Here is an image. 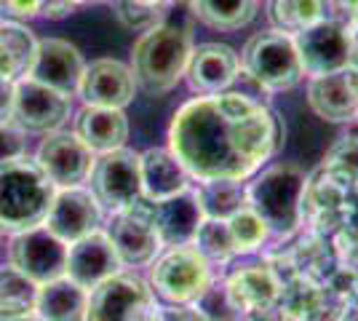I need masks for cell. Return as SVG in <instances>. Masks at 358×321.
I'll use <instances>...</instances> for the list:
<instances>
[{
	"label": "cell",
	"instance_id": "74e56055",
	"mask_svg": "<svg viewBox=\"0 0 358 321\" xmlns=\"http://www.w3.org/2000/svg\"><path fill=\"white\" fill-rule=\"evenodd\" d=\"M45 0H0L3 11L14 19H32V16L43 14Z\"/></svg>",
	"mask_w": 358,
	"mask_h": 321
},
{
	"label": "cell",
	"instance_id": "7bdbcfd3",
	"mask_svg": "<svg viewBox=\"0 0 358 321\" xmlns=\"http://www.w3.org/2000/svg\"><path fill=\"white\" fill-rule=\"evenodd\" d=\"M11 321H41L35 313H30V316H22V319H11Z\"/></svg>",
	"mask_w": 358,
	"mask_h": 321
},
{
	"label": "cell",
	"instance_id": "7c38bea8",
	"mask_svg": "<svg viewBox=\"0 0 358 321\" xmlns=\"http://www.w3.org/2000/svg\"><path fill=\"white\" fill-rule=\"evenodd\" d=\"M294 46H297L299 64H302L305 76L315 78L337 73L350 64V51H353L350 27H345L340 22L321 19L313 27L294 35Z\"/></svg>",
	"mask_w": 358,
	"mask_h": 321
},
{
	"label": "cell",
	"instance_id": "44dd1931",
	"mask_svg": "<svg viewBox=\"0 0 358 321\" xmlns=\"http://www.w3.org/2000/svg\"><path fill=\"white\" fill-rule=\"evenodd\" d=\"M201 222L203 212L198 206L195 187L166 201H152V228L161 238V246L193 244Z\"/></svg>",
	"mask_w": 358,
	"mask_h": 321
},
{
	"label": "cell",
	"instance_id": "4fadbf2b",
	"mask_svg": "<svg viewBox=\"0 0 358 321\" xmlns=\"http://www.w3.org/2000/svg\"><path fill=\"white\" fill-rule=\"evenodd\" d=\"M38 166L45 171V177L59 187H80L89 180L91 166H94V153L78 139V134H64V131H51L38 148L35 155Z\"/></svg>",
	"mask_w": 358,
	"mask_h": 321
},
{
	"label": "cell",
	"instance_id": "7a4b0ae2",
	"mask_svg": "<svg viewBox=\"0 0 358 321\" xmlns=\"http://www.w3.org/2000/svg\"><path fill=\"white\" fill-rule=\"evenodd\" d=\"M308 174L297 164H273L259 169L246 185V206L265 225L270 236L292 238L302 228V196Z\"/></svg>",
	"mask_w": 358,
	"mask_h": 321
},
{
	"label": "cell",
	"instance_id": "e575fe53",
	"mask_svg": "<svg viewBox=\"0 0 358 321\" xmlns=\"http://www.w3.org/2000/svg\"><path fill=\"white\" fill-rule=\"evenodd\" d=\"M166 8H150V6H139L131 0H115V14H118L120 24L136 32H148L161 24Z\"/></svg>",
	"mask_w": 358,
	"mask_h": 321
},
{
	"label": "cell",
	"instance_id": "b9f144b4",
	"mask_svg": "<svg viewBox=\"0 0 358 321\" xmlns=\"http://www.w3.org/2000/svg\"><path fill=\"white\" fill-rule=\"evenodd\" d=\"M131 3H139V6H150V8H166L169 0H131Z\"/></svg>",
	"mask_w": 358,
	"mask_h": 321
},
{
	"label": "cell",
	"instance_id": "f546056e",
	"mask_svg": "<svg viewBox=\"0 0 358 321\" xmlns=\"http://www.w3.org/2000/svg\"><path fill=\"white\" fill-rule=\"evenodd\" d=\"M35 294L38 287L30 278L8 268H0V321L22 319L35 311Z\"/></svg>",
	"mask_w": 358,
	"mask_h": 321
},
{
	"label": "cell",
	"instance_id": "836d02e7",
	"mask_svg": "<svg viewBox=\"0 0 358 321\" xmlns=\"http://www.w3.org/2000/svg\"><path fill=\"white\" fill-rule=\"evenodd\" d=\"M193 306L206 316V321H243L246 319L238 308L233 306V300L227 297L222 281H211V287L195 300Z\"/></svg>",
	"mask_w": 358,
	"mask_h": 321
},
{
	"label": "cell",
	"instance_id": "30bf717a",
	"mask_svg": "<svg viewBox=\"0 0 358 321\" xmlns=\"http://www.w3.org/2000/svg\"><path fill=\"white\" fill-rule=\"evenodd\" d=\"M105 233L123 265H150L164 249L158 233L152 228V201H148L145 196L134 206L110 214Z\"/></svg>",
	"mask_w": 358,
	"mask_h": 321
},
{
	"label": "cell",
	"instance_id": "4316f807",
	"mask_svg": "<svg viewBox=\"0 0 358 321\" xmlns=\"http://www.w3.org/2000/svg\"><path fill=\"white\" fill-rule=\"evenodd\" d=\"M198 206L206 220H230L246 206V183L238 180H206L195 187Z\"/></svg>",
	"mask_w": 358,
	"mask_h": 321
},
{
	"label": "cell",
	"instance_id": "7402d4cb",
	"mask_svg": "<svg viewBox=\"0 0 358 321\" xmlns=\"http://www.w3.org/2000/svg\"><path fill=\"white\" fill-rule=\"evenodd\" d=\"M75 134L94 155L110 153L126 145L129 118L123 110H115V107L86 105L75 118Z\"/></svg>",
	"mask_w": 358,
	"mask_h": 321
},
{
	"label": "cell",
	"instance_id": "6da1fadb",
	"mask_svg": "<svg viewBox=\"0 0 358 321\" xmlns=\"http://www.w3.org/2000/svg\"><path fill=\"white\" fill-rule=\"evenodd\" d=\"M281 142L284 126L268 102L233 89L185 102L169 126V150L198 183H246Z\"/></svg>",
	"mask_w": 358,
	"mask_h": 321
},
{
	"label": "cell",
	"instance_id": "9a60e30c",
	"mask_svg": "<svg viewBox=\"0 0 358 321\" xmlns=\"http://www.w3.org/2000/svg\"><path fill=\"white\" fill-rule=\"evenodd\" d=\"M224 292L233 300L243 316L249 313H262V311H275L278 294L284 278L275 273V268L265 262H246L222 278Z\"/></svg>",
	"mask_w": 358,
	"mask_h": 321
},
{
	"label": "cell",
	"instance_id": "d6986e66",
	"mask_svg": "<svg viewBox=\"0 0 358 321\" xmlns=\"http://www.w3.org/2000/svg\"><path fill=\"white\" fill-rule=\"evenodd\" d=\"M83 70H86V62L70 41H62V38L38 41V54L30 67V78H35L38 83L73 97L80 86Z\"/></svg>",
	"mask_w": 358,
	"mask_h": 321
},
{
	"label": "cell",
	"instance_id": "f1b7e54d",
	"mask_svg": "<svg viewBox=\"0 0 358 321\" xmlns=\"http://www.w3.org/2000/svg\"><path fill=\"white\" fill-rule=\"evenodd\" d=\"M268 16L273 30L294 38L324 19V3L321 0H270Z\"/></svg>",
	"mask_w": 358,
	"mask_h": 321
},
{
	"label": "cell",
	"instance_id": "bcb514c9",
	"mask_svg": "<svg viewBox=\"0 0 358 321\" xmlns=\"http://www.w3.org/2000/svg\"><path fill=\"white\" fill-rule=\"evenodd\" d=\"M80 3H105V0H80Z\"/></svg>",
	"mask_w": 358,
	"mask_h": 321
},
{
	"label": "cell",
	"instance_id": "5b68a950",
	"mask_svg": "<svg viewBox=\"0 0 358 321\" xmlns=\"http://www.w3.org/2000/svg\"><path fill=\"white\" fill-rule=\"evenodd\" d=\"M214 265L193 244L166 246L150 268V290L166 306H193L211 287Z\"/></svg>",
	"mask_w": 358,
	"mask_h": 321
},
{
	"label": "cell",
	"instance_id": "d590c367",
	"mask_svg": "<svg viewBox=\"0 0 358 321\" xmlns=\"http://www.w3.org/2000/svg\"><path fill=\"white\" fill-rule=\"evenodd\" d=\"M22 155H27V139H24V131H22L14 121L0 123V164L14 161V158H22Z\"/></svg>",
	"mask_w": 358,
	"mask_h": 321
},
{
	"label": "cell",
	"instance_id": "8d00e7d4",
	"mask_svg": "<svg viewBox=\"0 0 358 321\" xmlns=\"http://www.w3.org/2000/svg\"><path fill=\"white\" fill-rule=\"evenodd\" d=\"M321 3H324V19H329V22H340V24H345V27L353 24L358 0H321Z\"/></svg>",
	"mask_w": 358,
	"mask_h": 321
},
{
	"label": "cell",
	"instance_id": "60d3db41",
	"mask_svg": "<svg viewBox=\"0 0 358 321\" xmlns=\"http://www.w3.org/2000/svg\"><path fill=\"white\" fill-rule=\"evenodd\" d=\"M350 41H353V51H350V67L358 70V27H350Z\"/></svg>",
	"mask_w": 358,
	"mask_h": 321
},
{
	"label": "cell",
	"instance_id": "d4e9b609",
	"mask_svg": "<svg viewBox=\"0 0 358 321\" xmlns=\"http://www.w3.org/2000/svg\"><path fill=\"white\" fill-rule=\"evenodd\" d=\"M89 290L78 287L67 276L38 287L35 294V316L41 321H86Z\"/></svg>",
	"mask_w": 358,
	"mask_h": 321
},
{
	"label": "cell",
	"instance_id": "f35d334b",
	"mask_svg": "<svg viewBox=\"0 0 358 321\" xmlns=\"http://www.w3.org/2000/svg\"><path fill=\"white\" fill-rule=\"evenodd\" d=\"M158 321H206L195 306H164L158 308Z\"/></svg>",
	"mask_w": 358,
	"mask_h": 321
},
{
	"label": "cell",
	"instance_id": "f6af8a7d",
	"mask_svg": "<svg viewBox=\"0 0 358 321\" xmlns=\"http://www.w3.org/2000/svg\"><path fill=\"white\" fill-rule=\"evenodd\" d=\"M350 27H358V8H356V16H353V24Z\"/></svg>",
	"mask_w": 358,
	"mask_h": 321
},
{
	"label": "cell",
	"instance_id": "484cf974",
	"mask_svg": "<svg viewBox=\"0 0 358 321\" xmlns=\"http://www.w3.org/2000/svg\"><path fill=\"white\" fill-rule=\"evenodd\" d=\"M38 54V41L19 22H0V78L19 80L30 76Z\"/></svg>",
	"mask_w": 358,
	"mask_h": 321
},
{
	"label": "cell",
	"instance_id": "d6a6232c",
	"mask_svg": "<svg viewBox=\"0 0 358 321\" xmlns=\"http://www.w3.org/2000/svg\"><path fill=\"white\" fill-rule=\"evenodd\" d=\"M227 230H230V238H233V246H236V255L259 252L270 238L268 225L249 206H243L241 212H236L227 220Z\"/></svg>",
	"mask_w": 358,
	"mask_h": 321
},
{
	"label": "cell",
	"instance_id": "4dcf8cb0",
	"mask_svg": "<svg viewBox=\"0 0 358 321\" xmlns=\"http://www.w3.org/2000/svg\"><path fill=\"white\" fill-rule=\"evenodd\" d=\"M318 171L329 177L331 183H337L345 190L358 187V137L348 134L340 142H334L324 155Z\"/></svg>",
	"mask_w": 358,
	"mask_h": 321
},
{
	"label": "cell",
	"instance_id": "ba28073f",
	"mask_svg": "<svg viewBox=\"0 0 358 321\" xmlns=\"http://www.w3.org/2000/svg\"><path fill=\"white\" fill-rule=\"evenodd\" d=\"M91 196L110 214L123 212L142 199V171L139 153L118 148L102 153L91 166Z\"/></svg>",
	"mask_w": 358,
	"mask_h": 321
},
{
	"label": "cell",
	"instance_id": "ee69618b",
	"mask_svg": "<svg viewBox=\"0 0 358 321\" xmlns=\"http://www.w3.org/2000/svg\"><path fill=\"white\" fill-rule=\"evenodd\" d=\"M169 3H185V6H190L193 0H169Z\"/></svg>",
	"mask_w": 358,
	"mask_h": 321
},
{
	"label": "cell",
	"instance_id": "2e32d148",
	"mask_svg": "<svg viewBox=\"0 0 358 321\" xmlns=\"http://www.w3.org/2000/svg\"><path fill=\"white\" fill-rule=\"evenodd\" d=\"M308 105L329 123H350L358 118V70L343 67L337 73L308 80Z\"/></svg>",
	"mask_w": 358,
	"mask_h": 321
},
{
	"label": "cell",
	"instance_id": "277c9868",
	"mask_svg": "<svg viewBox=\"0 0 358 321\" xmlns=\"http://www.w3.org/2000/svg\"><path fill=\"white\" fill-rule=\"evenodd\" d=\"M193 51V30L174 22H164L152 30L142 32L131 54V73L136 86L148 94H166L177 86Z\"/></svg>",
	"mask_w": 358,
	"mask_h": 321
},
{
	"label": "cell",
	"instance_id": "5bb4252c",
	"mask_svg": "<svg viewBox=\"0 0 358 321\" xmlns=\"http://www.w3.org/2000/svg\"><path fill=\"white\" fill-rule=\"evenodd\" d=\"M102 222V206L86 187H59L51 201V209L45 217V228L51 230L59 241L75 244L83 236L99 230Z\"/></svg>",
	"mask_w": 358,
	"mask_h": 321
},
{
	"label": "cell",
	"instance_id": "603a6c76",
	"mask_svg": "<svg viewBox=\"0 0 358 321\" xmlns=\"http://www.w3.org/2000/svg\"><path fill=\"white\" fill-rule=\"evenodd\" d=\"M139 171H142V196L148 201H166L190 190V174L185 166L164 148H150L139 153Z\"/></svg>",
	"mask_w": 358,
	"mask_h": 321
},
{
	"label": "cell",
	"instance_id": "1f68e13d",
	"mask_svg": "<svg viewBox=\"0 0 358 321\" xmlns=\"http://www.w3.org/2000/svg\"><path fill=\"white\" fill-rule=\"evenodd\" d=\"M193 246L211 262V265H227L236 255V246L227 230V220H206L198 225V233L193 238Z\"/></svg>",
	"mask_w": 358,
	"mask_h": 321
},
{
	"label": "cell",
	"instance_id": "ab89813d",
	"mask_svg": "<svg viewBox=\"0 0 358 321\" xmlns=\"http://www.w3.org/2000/svg\"><path fill=\"white\" fill-rule=\"evenodd\" d=\"M14 92L16 80L0 78V123H8L14 115Z\"/></svg>",
	"mask_w": 358,
	"mask_h": 321
},
{
	"label": "cell",
	"instance_id": "3957f363",
	"mask_svg": "<svg viewBox=\"0 0 358 321\" xmlns=\"http://www.w3.org/2000/svg\"><path fill=\"white\" fill-rule=\"evenodd\" d=\"M57 185L27 155L0 164V230L22 233L43 225Z\"/></svg>",
	"mask_w": 358,
	"mask_h": 321
},
{
	"label": "cell",
	"instance_id": "cb8c5ba5",
	"mask_svg": "<svg viewBox=\"0 0 358 321\" xmlns=\"http://www.w3.org/2000/svg\"><path fill=\"white\" fill-rule=\"evenodd\" d=\"M275 313L281 321H324V316L329 313V297L324 284L302 273L284 278Z\"/></svg>",
	"mask_w": 358,
	"mask_h": 321
},
{
	"label": "cell",
	"instance_id": "ffe728a7",
	"mask_svg": "<svg viewBox=\"0 0 358 321\" xmlns=\"http://www.w3.org/2000/svg\"><path fill=\"white\" fill-rule=\"evenodd\" d=\"M238 73L241 57L236 54V48L227 46V43H201V46H193L187 70H185L190 89L198 92L201 97L233 89Z\"/></svg>",
	"mask_w": 358,
	"mask_h": 321
},
{
	"label": "cell",
	"instance_id": "8992f818",
	"mask_svg": "<svg viewBox=\"0 0 358 321\" xmlns=\"http://www.w3.org/2000/svg\"><path fill=\"white\" fill-rule=\"evenodd\" d=\"M241 70L262 92H284L302 80V64L294 38L278 30L257 32L241 51Z\"/></svg>",
	"mask_w": 358,
	"mask_h": 321
},
{
	"label": "cell",
	"instance_id": "83f0119b",
	"mask_svg": "<svg viewBox=\"0 0 358 321\" xmlns=\"http://www.w3.org/2000/svg\"><path fill=\"white\" fill-rule=\"evenodd\" d=\"M190 8L198 22L214 30H241L254 22L259 0H193Z\"/></svg>",
	"mask_w": 358,
	"mask_h": 321
},
{
	"label": "cell",
	"instance_id": "8fae6325",
	"mask_svg": "<svg viewBox=\"0 0 358 321\" xmlns=\"http://www.w3.org/2000/svg\"><path fill=\"white\" fill-rule=\"evenodd\" d=\"M73 102L62 92H54L35 78L24 76L16 80L14 115L11 121L27 134H51L70 118Z\"/></svg>",
	"mask_w": 358,
	"mask_h": 321
},
{
	"label": "cell",
	"instance_id": "ac0fdd59",
	"mask_svg": "<svg viewBox=\"0 0 358 321\" xmlns=\"http://www.w3.org/2000/svg\"><path fill=\"white\" fill-rule=\"evenodd\" d=\"M78 94L91 107H115L123 110L134 102L136 80L131 67L118 59H94L86 64Z\"/></svg>",
	"mask_w": 358,
	"mask_h": 321
},
{
	"label": "cell",
	"instance_id": "9c48e42d",
	"mask_svg": "<svg viewBox=\"0 0 358 321\" xmlns=\"http://www.w3.org/2000/svg\"><path fill=\"white\" fill-rule=\"evenodd\" d=\"M67 249L70 244L59 241L45 225L14 233L8 244V265L30 278L35 287L57 281L67 268Z\"/></svg>",
	"mask_w": 358,
	"mask_h": 321
},
{
	"label": "cell",
	"instance_id": "52a82bcc",
	"mask_svg": "<svg viewBox=\"0 0 358 321\" xmlns=\"http://www.w3.org/2000/svg\"><path fill=\"white\" fill-rule=\"evenodd\" d=\"M158 308L148 281L115 273L89 292L86 321H158Z\"/></svg>",
	"mask_w": 358,
	"mask_h": 321
},
{
	"label": "cell",
	"instance_id": "e0dca14e",
	"mask_svg": "<svg viewBox=\"0 0 358 321\" xmlns=\"http://www.w3.org/2000/svg\"><path fill=\"white\" fill-rule=\"evenodd\" d=\"M120 268H123V262H120L113 241L107 238V233L105 230H94L89 236H83L80 241L70 244L64 276L70 281H75L78 287L91 292L102 281L120 273Z\"/></svg>",
	"mask_w": 358,
	"mask_h": 321
}]
</instances>
